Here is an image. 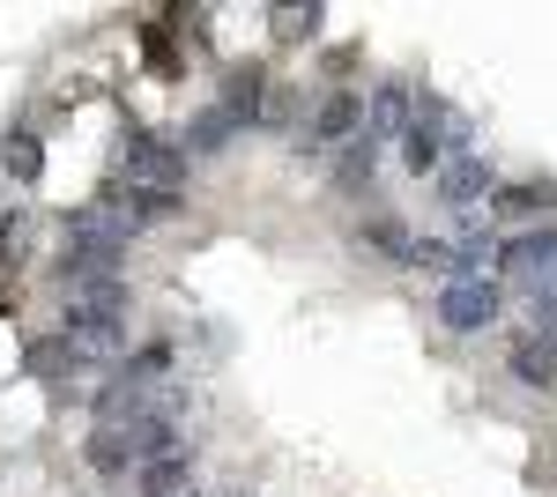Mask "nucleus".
Returning <instances> with one entry per match:
<instances>
[{"mask_svg": "<svg viewBox=\"0 0 557 497\" xmlns=\"http://www.w3.org/2000/svg\"><path fill=\"white\" fill-rule=\"evenodd\" d=\"M320 23H327V15H320V8H312V0H305V8H268V30H275V38H283V45L312 38V30H320Z\"/></svg>", "mask_w": 557, "mask_h": 497, "instance_id": "obj_19", "label": "nucleus"}, {"mask_svg": "<svg viewBox=\"0 0 557 497\" xmlns=\"http://www.w3.org/2000/svg\"><path fill=\"white\" fill-rule=\"evenodd\" d=\"M357 238H364L372 252H386V260H401V268H409V252H417V238H409L394 215H364V231H357Z\"/></svg>", "mask_w": 557, "mask_h": 497, "instance_id": "obj_16", "label": "nucleus"}, {"mask_svg": "<svg viewBox=\"0 0 557 497\" xmlns=\"http://www.w3.org/2000/svg\"><path fill=\"white\" fill-rule=\"evenodd\" d=\"M0 164H8V178H38L45 171V141L38 134H8V141H0Z\"/></svg>", "mask_w": 557, "mask_h": 497, "instance_id": "obj_18", "label": "nucleus"}, {"mask_svg": "<svg viewBox=\"0 0 557 497\" xmlns=\"http://www.w3.org/2000/svg\"><path fill=\"white\" fill-rule=\"evenodd\" d=\"M60 283H67V290L120 283V252H112V246H67V252H60Z\"/></svg>", "mask_w": 557, "mask_h": 497, "instance_id": "obj_10", "label": "nucleus"}, {"mask_svg": "<svg viewBox=\"0 0 557 497\" xmlns=\"http://www.w3.org/2000/svg\"><path fill=\"white\" fill-rule=\"evenodd\" d=\"M60 334L75 341V357H120V349H127V320H112V312H83V305H67Z\"/></svg>", "mask_w": 557, "mask_h": 497, "instance_id": "obj_8", "label": "nucleus"}, {"mask_svg": "<svg viewBox=\"0 0 557 497\" xmlns=\"http://www.w3.org/2000/svg\"><path fill=\"white\" fill-rule=\"evenodd\" d=\"M431 178H438V201L454 208V215H469V208H491V194H498V178H491V164H483L475 149L446 157V164L431 171Z\"/></svg>", "mask_w": 557, "mask_h": 497, "instance_id": "obj_3", "label": "nucleus"}, {"mask_svg": "<svg viewBox=\"0 0 557 497\" xmlns=\"http://www.w3.org/2000/svg\"><path fill=\"white\" fill-rule=\"evenodd\" d=\"M372 164H380V149H372L364 134H349L343 157H335V186H343V194H364V186H372Z\"/></svg>", "mask_w": 557, "mask_h": 497, "instance_id": "obj_15", "label": "nucleus"}, {"mask_svg": "<svg viewBox=\"0 0 557 497\" xmlns=\"http://www.w3.org/2000/svg\"><path fill=\"white\" fill-rule=\"evenodd\" d=\"M67 305H83V312H112V320H127V283H89V290H67Z\"/></svg>", "mask_w": 557, "mask_h": 497, "instance_id": "obj_21", "label": "nucleus"}, {"mask_svg": "<svg viewBox=\"0 0 557 497\" xmlns=\"http://www.w3.org/2000/svg\"><path fill=\"white\" fill-rule=\"evenodd\" d=\"M349 126H364V104H357L349 89H327V97L312 104V120H305L298 149H305V157H312V149H343V141H349Z\"/></svg>", "mask_w": 557, "mask_h": 497, "instance_id": "obj_4", "label": "nucleus"}, {"mask_svg": "<svg viewBox=\"0 0 557 497\" xmlns=\"http://www.w3.org/2000/svg\"><path fill=\"white\" fill-rule=\"evenodd\" d=\"M134 231H141V223H134V208L120 201V194H97V201L67 208V246H112V252H127Z\"/></svg>", "mask_w": 557, "mask_h": 497, "instance_id": "obj_2", "label": "nucleus"}, {"mask_svg": "<svg viewBox=\"0 0 557 497\" xmlns=\"http://www.w3.org/2000/svg\"><path fill=\"white\" fill-rule=\"evenodd\" d=\"M491 208H498V215H543V208H557V194L550 186H498Z\"/></svg>", "mask_w": 557, "mask_h": 497, "instance_id": "obj_20", "label": "nucleus"}, {"mask_svg": "<svg viewBox=\"0 0 557 497\" xmlns=\"http://www.w3.org/2000/svg\"><path fill=\"white\" fill-rule=\"evenodd\" d=\"M120 164H127V186H141V194H186V149L164 134H127Z\"/></svg>", "mask_w": 557, "mask_h": 497, "instance_id": "obj_1", "label": "nucleus"}, {"mask_svg": "<svg viewBox=\"0 0 557 497\" xmlns=\"http://www.w3.org/2000/svg\"><path fill=\"white\" fill-rule=\"evenodd\" d=\"M134 483H141V497H201V490H194V453L157 460V468H141Z\"/></svg>", "mask_w": 557, "mask_h": 497, "instance_id": "obj_13", "label": "nucleus"}, {"mask_svg": "<svg viewBox=\"0 0 557 497\" xmlns=\"http://www.w3.org/2000/svg\"><path fill=\"white\" fill-rule=\"evenodd\" d=\"M231 134H238V126L223 120V112H194V120H186V134H178V149H186V157H223V141H231Z\"/></svg>", "mask_w": 557, "mask_h": 497, "instance_id": "obj_14", "label": "nucleus"}, {"mask_svg": "<svg viewBox=\"0 0 557 497\" xmlns=\"http://www.w3.org/2000/svg\"><path fill=\"white\" fill-rule=\"evenodd\" d=\"M498 268H513V275H557V231H520L498 246Z\"/></svg>", "mask_w": 557, "mask_h": 497, "instance_id": "obj_9", "label": "nucleus"}, {"mask_svg": "<svg viewBox=\"0 0 557 497\" xmlns=\"http://www.w3.org/2000/svg\"><path fill=\"white\" fill-rule=\"evenodd\" d=\"M409 268H424V275H438V283H461V246H454V238H417Z\"/></svg>", "mask_w": 557, "mask_h": 497, "instance_id": "obj_17", "label": "nucleus"}, {"mask_svg": "<svg viewBox=\"0 0 557 497\" xmlns=\"http://www.w3.org/2000/svg\"><path fill=\"white\" fill-rule=\"evenodd\" d=\"M409 126H417V97H409V83H380L372 97H364V141H372V149L401 141Z\"/></svg>", "mask_w": 557, "mask_h": 497, "instance_id": "obj_6", "label": "nucleus"}, {"mask_svg": "<svg viewBox=\"0 0 557 497\" xmlns=\"http://www.w3.org/2000/svg\"><path fill=\"white\" fill-rule=\"evenodd\" d=\"M506 364H513L520 386H557V341L550 334H520L513 349H506Z\"/></svg>", "mask_w": 557, "mask_h": 497, "instance_id": "obj_11", "label": "nucleus"}, {"mask_svg": "<svg viewBox=\"0 0 557 497\" xmlns=\"http://www.w3.org/2000/svg\"><path fill=\"white\" fill-rule=\"evenodd\" d=\"M120 201L134 208V223H172L178 208H186V201H178V194H141V186H127Z\"/></svg>", "mask_w": 557, "mask_h": 497, "instance_id": "obj_22", "label": "nucleus"}, {"mask_svg": "<svg viewBox=\"0 0 557 497\" xmlns=\"http://www.w3.org/2000/svg\"><path fill=\"white\" fill-rule=\"evenodd\" d=\"M438 327H454V334L498 327V290L491 283H446L438 290Z\"/></svg>", "mask_w": 557, "mask_h": 497, "instance_id": "obj_5", "label": "nucleus"}, {"mask_svg": "<svg viewBox=\"0 0 557 497\" xmlns=\"http://www.w3.org/2000/svg\"><path fill=\"white\" fill-rule=\"evenodd\" d=\"M215 112L238 126V134H246V126H260V112H268V75H260V60H246V67H231V75H223Z\"/></svg>", "mask_w": 557, "mask_h": 497, "instance_id": "obj_7", "label": "nucleus"}, {"mask_svg": "<svg viewBox=\"0 0 557 497\" xmlns=\"http://www.w3.org/2000/svg\"><path fill=\"white\" fill-rule=\"evenodd\" d=\"M141 52H149V67H164V75L178 67V52H172V38H164V23H141Z\"/></svg>", "mask_w": 557, "mask_h": 497, "instance_id": "obj_23", "label": "nucleus"}, {"mask_svg": "<svg viewBox=\"0 0 557 497\" xmlns=\"http://www.w3.org/2000/svg\"><path fill=\"white\" fill-rule=\"evenodd\" d=\"M23 372H30V378H75V372H83V357H75L67 334H38V341L23 349Z\"/></svg>", "mask_w": 557, "mask_h": 497, "instance_id": "obj_12", "label": "nucleus"}]
</instances>
